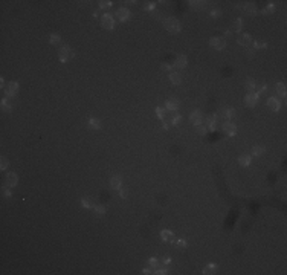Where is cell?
<instances>
[{"mask_svg": "<svg viewBox=\"0 0 287 275\" xmlns=\"http://www.w3.org/2000/svg\"><path fill=\"white\" fill-rule=\"evenodd\" d=\"M163 26H165V29H166L168 32H171V34H177V32H180V29H182L180 21L174 17L165 18V20H163Z\"/></svg>", "mask_w": 287, "mask_h": 275, "instance_id": "obj_1", "label": "cell"}, {"mask_svg": "<svg viewBox=\"0 0 287 275\" xmlns=\"http://www.w3.org/2000/svg\"><path fill=\"white\" fill-rule=\"evenodd\" d=\"M75 57V54H73V51L71 49V46H67V44H63L61 48H60V52H58V58H60V61L61 63H66V61H69L71 58H73Z\"/></svg>", "mask_w": 287, "mask_h": 275, "instance_id": "obj_2", "label": "cell"}, {"mask_svg": "<svg viewBox=\"0 0 287 275\" xmlns=\"http://www.w3.org/2000/svg\"><path fill=\"white\" fill-rule=\"evenodd\" d=\"M101 26H102L104 29H108V31H112V29L115 28V20H113V16H112L110 12H106V14L101 17Z\"/></svg>", "mask_w": 287, "mask_h": 275, "instance_id": "obj_3", "label": "cell"}, {"mask_svg": "<svg viewBox=\"0 0 287 275\" xmlns=\"http://www.w3.org/2000/svg\"><path fill=\"white\" fill-rule=\"evenodd\" d=\"M209 44H211V48H214L217 51H223L226 48V40L223 37H212L209 40Z\"/></svg>", "mask_w": 287, "mask_h": 275, "instance_id": "obj_4", "label": "cell"}, {"mask_svg": "<svg viewBox=\"0 0 287 275\" xmlns=\"http://www.w3.org/2000/svg\"><path fill=\"white\" fill-rule=\"evenodd\" d=\"M18 183V177L16 173H12V171H9L6 176H5V186H8V188H12V186H16Z\"/></svg>", "mask_w": 287, "mask_h": 275, "instance_id": "obj_5", "label": "cell"}, {"mask_svg": "<svg viewBox=\"0 0 287 275\" xmlns=\"http://www.w3.org/2000/svg\"><path fill=\"white\" fill-rule=\"evenodd\" d=\"M18 92V83L17 81H11V83H8V86H6V89H5V93H6V96H9V98H12V96H16Z\"/></svg>", "mask_w": 287, "mask_h": 275, "instance_id": "obj_6", "label": "cell"}, {"mask_svg": "<svg viewBox=\"0 0 287 275\" xmlns=\"http://www.w3.org/2000/svg\"><path fill=\"white\" fill-rule=\"evenodd\" d=\"M258 95L255 93V92H249L248 95H246V98H244V103H246V106L248 107H255L257 104H258Z\"/></svg>", "mask_w": 287, "mask_h": 275, "instance_id": "obj_7", "label": "cell"}, {"mask_svg": "<svg viewBox=\"0 0 287 275\" xmlns=\"http://www.w3.org/2000/svg\"><path fill=\"white\" fill-rule=\"evenodd\" d=\"M267 107L272 112H280L281 110V101L276 96H270L269 99H267Z\"/></svg>", "mask_w": 287, "mask_h": 275, "instance_id": "obj_8", "label": "cell"}, {"mask_svg": "<svg viewBox=\"0 0 287 275\" xmlns=\"http://www.w3.org/2000/svg\"><path fill=\"white\" fill-rule=\"evenodd\" d=\"M116 18L119 20V21H127L128 18L131 17V12L128 11V8H119L118 11H116Z\"/></svg>", "mask_w": 287, "mask_h": 275, "instance_id": "obj_9", "label": "cell"}, {"mask_svg": "<svg viewBox=\"0 0 287 275\" xmlns=\"http://www.w3.org/2000/svg\"><path fill=\"white\" fill-rule=\"evenodd\" d=\"M221 128H223V131H225L228 136H235V135H237V126H235L234 122H231V121H226Z\"/></svg>", "mask_w": 287, "mask_h": 275, "instance_id": "obj_10", "label": "cell"}, {"mask_svg": "<svg viewBox=\"0 0 287 275\" xmlns=\"http://www.w3.org/2000/svg\"><path fill=\"white\" fill-rule=\"evenodd\" d=\"M189 121L197 127V126H200L202 124V121H203V116H202V113H200V110H194L191 115H189Z\"/></svg>", "mask_w": 287, "mask_h": 275, "instance_id": "obj_11", "label": "cell"}, {"mask_svg": "<svg viewBox=\"0 0 287 275\" xmlns=\"http://www.w3.org/2000/svg\"><path fill=\"white\" fill-rule=\"evenodd\" d=\"M165 107H166V110H170V112H177V109H179V101L176 98H168L165 101Z\"/></svg>", "mask_w": 287, "mask_h": 275, "instance_id": "obj_12", "label": "cell"}, {"mask_svg": "<svg viewBox=\"0 0 287 275\" xmlns=\"http://www.w3.org/2000/svg\"><path fill=\"white\" fill-rule=\"evenodd\" d=\"M237 43H238V44H241V46H252L253 40H252V37L249 35V34H241V35H238Z\"/></svg>", "mask_w": 287, "mask_h": 275, "instance_id": "obj_13", "label": "cell"}, {"mask_svg": "<svg viewBox=\"0 0 287 275\" xmlns=\"http://www.w3.org/2000/svg\"><path fill=\"white\" fill-rule=\"evenodd\" d=\"M186 63H188V58L185 55H177L176 60H174V63H173V66L177 67V69H183L186 66Z\"/></svg>", "mask_w": 287, "mask_h": 275, "instance_id": "obj_14", "label": "cell"}, {"mask_svg": "<svg viewBox=\"0 0 287 275\" xmlns=\"http://www.w3.org/2000/svg\"><path fill=\"white\" fill-rule=\"evenodd\" d=\"M161 238L163 241H170V243H174L176 241V237H174L173 231H170V229H163L161 232Z\"/></svg>", "mask_w": 287, "mask_h": 275, "instance_id": "obj_15", "label": "cell"}, {"mask_svg": "<svg viewBox=\"0 0 287 275\" xmlns=\"http://www.w3.org/2000/svg\"><path fill=\"white\" fill-rule=\"evenodd\" d=\"M234 115H235L234 107H223V109L220 110V116H223L228 121H231V118H234Z\"/></svg>", "mask_w": 287, "mask_h": 275, "instance_id": "obj_16", "label": "cell"}, {"mask_svg": "<svg viewBox=\"0 0 287 275\" xmlns=\"http://www.w3.org/2000/svg\"><path fill=\"white\" fill-rule=\"evenodd\" d=\"M243 9H244V12H246V14H249V16H255V14H257V5H255V3H252V2L244 3Z\"/></svg>", "mask_w": 287, "mask_h": 275, "instance_id": "obj_17", "label": "cell"}, {"mask_svg": "<svg viewBox=\"0 0 287 275\" xmlns=\"http://www.w3.org/2000/svg\"><path fill=\"white\" fill-rule=\"evenodd\" d=\"M205 126H208L206 128H209V130H215V126H217V118H215L214 115L206 116V119H205Z\"/></svg>", "mask_w": 287, "mask_h": 275, "instance_id": "obj_18", "label": "cell"}, {"mask_svg": "<svg viewBox=\"0 0 287 275\" xmlns=\"http://www.w3.org/2000/svg\"><path fill=\"white\" fill-rule=\"evenodd\" d=\"M110 186H112L113 190H119V188L122 186V179H121V176H113V177L110 179Z\"/></svg>", "mask_w": 287, "mask_h": 275, "instance_id": "obj_19", "label": "cell"}, {"mask_svg": "<svg viewBox=\"0 0 287 275\" xmlns=\"http://www.w3.org/2000/svg\"><path fill=\"white\" fill-rule=\"evenodd\" d=\"M217 271H218V266L214 264V263H209V264H206V266L203 268V274L205 275H212V274H215Z\"/></svg>", "mask_w": 287, "mask_h": 275, "instance_id": "obj_20", "label": "cell"}, {"mask_svg": "<svg viewBox=\"0 0 287 275\" xmlns=\"http://www.w3.org/2000/svg\"><path fill=\"white\" fill-rule=\"evenodd\" d=\"M251 162H252L251 154H241V156L238 158V164L241 165V167H249Z\"/></svg>", "mask_w": 287, "mask_h": 275, "instance_id": "obj_21", "label": "cell"}, {"mask_svg": "<svg viewBox=\"0 0 287 275\" xmlns=\"http://www.w3.org/2000/svg\"><path fill=\"white\" fill-rule=\"evenodd\" d=\"M275 90H276V93L280 95V96H286V83H283V81H280V83H276L275 84Z\"/></svg>", "mask_w": 287, "mask_h": 275, "instance_id": "obj_22", "label": "cell"}, {"mask_svg": "<svg viewBox=\"0 0 287 275\" xmlns=\"http://www.w3.org/2000/svg\"><path fill=\"white\" fill-rule=\"evenodd\" d=\"M170 81H171L174 86H179V84H182V75H180L179 72L170 73Z\"/></svg>", "mask_w": 287, "mask_h": 275, "instance_id": "obj_23", "label": "cell"}, {"mask_svg": "<svg viewBox=\"0 0 287 275\" xmlns=\"http://www.w3.org/2000/svg\"><path fill=\"white\" fill-rule=\"evenodd\" d=\"M87 126H89L90 130H98V128H101V121L98 118H90Z\"/></svg>", "mask_w": 287, "mask_h": 275, "instance_id": "obj_24", "label": "cell"}, {"mask_svg": "<svg viewBox=\"0 0 287 275\" xmlns=\"http://www.w3.org/2000/svg\"><path fill=\"white\" fill-rule=\"evenodd\" d=\"M180 121H182V115L180 113H171L170 115V126H177Z\"/></svg>", "mask_w": 287, "mask_h": 275, "instance_id": "obj_25", "label": "cell"}, {"mask_svg": "<svg viewBox=\"0 0 287 275\" xmlns=\"http://www.w3.org/2000/svg\"><path fill=\"white\" fill-rule=\"evenodd\" d=\"M264 151H266V148H264L263 145H255L253 148H252V154H253L255 158L263 156V154H264Z\"/></svg>", "mask_w": 287, "mask_h": 275, "instance_id": "obj_26", "label": "cell"}, {"mask_svg": "<svg viewBox=\"0 0 287 275\" xmlns=\"http://www.w3.org/2000/svg\"><path fill=\"white\" fill-rule=\"evenodd\" d=\"M93 211H95V214H96V216H99V217H101V216H104V214H106L107 208H106L104 205H95V206H93Z\"/></svg>", "mask_w": 287, "mask_h": 275, "instance_id": "obj_27", "label": "cell"}, {"mask_svg": "<svg viewBox=\"0 0 287 275\" xmlns=\"http://www.w3.org/2000/svg\"><path fill=\"white\" fill-rule=\"evenodd\" d=\"M81 206H84V208L90 209V208H93L95 205H93V202H92L90 197H83V199H81Z\"/></svg>", "mask_w": 287, "mask_h": 275, "instance_id": "obj_28", "label": "cell"}, {"mask_svg": "<svg viewBox=\"0 0 287 275\" xmlns=\"http://www.w3.org/2000/svg\"><path fill=\"white\" fill-rule=\"evenodd\" d=\"M261 12H263L264 16H269V14H272V12H275V3H272V2H270L269 5H267V6H266V8H264Z\"/></svg>", "mask_w": 287, "mask_h": 275, "instance_id": "obj_29", "label": "cell"}, {"mask_svg": "<svg viewBox=\"0 0 287 275\" xmlns=\"http://www.w3.org/2000/svg\"><path fill=\"white\" fill-rule=\"evenodd\" d=\"M244 87H246L249 92H253V89L257 87V84H255V81H253L252 78H249V80H246V83H244Z\"/></svg>", "mask_w": 287, "mask_h": 275, "instance_id": "obj_30", "label": "cell"}, {"mask_svg": "<svg viewBox=\"0 0 287 275\" xmlns=\"http://www.w3.org/2000/svg\"><path fill=\"white\" fill-rule=\"evenodd\" d=\"M173 245H174L177 249H185V248H186V240H185V238H179V240H176Z\"/></svg>", "mask_w": 287, "mask_h": 275, "instance_id": "obj_31", "label": "cell"}, {"mask_svg": "<svg viewBox=\"0 0 287 275\" xmlns=\"http://www.w3.org/2000/svg\"><path fill=\"white\" fill-rule=\"evenodd\" d=\"M98 5H99L101 9H108V8L113 6V3H112L110 0H101V2H98Z\"/></svg>", "mask_w": 287, "mask_h": 275, "instance_id": "obj_32", "label": "cell"}, {"mask_svg": "<svg viewBox=\"0 0 287 275\" xmlns=\"http://www.w3.org/2000/svg\"><path fill=\"white\" fill-rule=\"evenodd\" d=\"M49 41H51V44H58L60 41H61V37H60V34H51V37H49Z\"/></svg>", "mask_w": 287, "mask_h": 275, "instance_id": "obj_33", "label": "cell"}, {"mask_svg": "<svg viewBox=\"0 0 287 275\" xmlns=\"http://www.w3.org/2000/svg\"><path fill=\"white\" fill-rule=\"evenodd\" d=\"M234 28H235V31H237V32H241L243 20H241V18H235V21H234Z\"/></svg>", "mask_w": 287, "mask_h": 275, "instance_id": "obj_34", "label": "cell"}, {"mask_svg": "<svg viewBox=\"0 0 287 275\" xmlns=\"http://www.w3.org/2000/svg\"><path fill=\"white\" fill-rule=\"evenodd\" d=\"M2 110H3V112H6V113H9V112H11V104H9V101H8V99H2Z\"/></svg>", "mask_w": 287, "mask_h": 275, "instance_id": "obj_35", "label": "cell"}, {"mask_svg": "<svg viewBox=\"0 0 287 275\" xmlns=\"http://www.w3.org/2000/svg\"><path fill=\"white\" fill-rule=\"evenodd\" d=\"M157 264H159V261H157V258H156V257L148 258V266H150L151 269H156V268H157Z\"/></svg>", "mask_w": 287, "mask_h": 275, "instance_id": "obj_36", "label": "cell"}, {"mask_svg": "<svg viewBox=\"0 0 287 275\" xmlns=\"http://www.w3.org/2000/svg\"><path fill=\"white\" fill-rule=\"evenodd\" d=\"M154 112H156V116H157L159 119H165V113H166L165 109H162V107H156Z\"/></svg>", "mask_w": 287, "mask_h": 275, "instance_id": "obj_37", "label": "cell"}, {"mask_svg": "<svg viewBox=\"0 0 287 275\" xmlns=\"http://www.w3.org/2000/svg\"><path fill=\"white\" fill-rule=\"evenodd\" d=\"M266 92H267V84H261V86L258 87V90L255 92V93H257L258 96H261V95H264Z\"/></svg>", "mask_w": 287, "mask_h": 275, "instance_id": "obj_38", "label": "cell"}, {"mask_svg": "<svg viewBox=\"0 0 287 275\" xmlns=\"http://www.w3.org/2000/svg\"><path fill=\"white\" fill-rule=\"evenodd\" d=\"M252 44H253L255 49H264V48H267V43H261V41H253Z\"/></svg>", "mask_w": 287, "mask_h": 275, "instance_id": "obj_39", "label": "cell"}, {"mask_svg": "<svg viewBox=\"0 0 287 275\" xmlns=\"http://www.w3.org/2000/svg\"><path fill=\"white\" fill-rule=\"evenodd\" d=\"M153 274H157V275H165V274H168V269H166V268H156Z\"/></svg>", "mask_w": 287, "mask_h": 275, "instance_id": "obj_40", "label": "cell"}, {"mask_svg": "<svg viewBox=\"0 0 287 275\" xmlns=\"http://www.w3.org/2000/svg\"><path fill=\"white\" fill-rule=\"evenodd\" d=\"M206 131H208V128L205 127V126H202V124L197 126V133L200 135V136H205V135H206Z\"/></svg>", "mask_w": 287, "mask_h": 275, "instance_id": "obj_41", "label": "cell"}, {"mask_svg": "<svg viewBox=\"0 0 287 275\" xmlns=\"http://www.w3.org/2000/svg\"><path fill=\"white\" fill-rule=\"evenodd\" d=\"M161 69H162V71H165V72H166V71H171V69H173V64L165 61V63H162V64H161Z\"/></svg>", "mask_w": 287, "mask_h": 275, "instance_id": "obj_42", "label": "cell"}, {"mask_svg": "<svg viewBox=\"0 0 287 275\" xmlns=\"http://www.w3.org/2000/svg\"><path fill=\"white\" fill-rule=\"evenodd\" d=\"M0 161H2V164H0V168H2V170H6V168H8V165H9V161H8V159H6L5 156H3V158H2Z\"/></svg>", "mask_w": 287, "mask_h": 275, "instance_id": "obj_43", "label": "cell"}, {"mask_svg": "<svg viewBox=\"0 0 287 275\" xmlns=\"http://www.w3.org/2000/svg\"><path fill=\"white\" fill-rule=\"evenodd\" d=\"M191 3V6H194V8H197V9H200V8H203L206 3L205 2H189Z\"/></svg>", "mask_w": 287, "mask_h": 275, "instance_id": "obj_44", "label": "cell"}, {"mask_svg": "<svg viewBox=\"0 0 287 275\" xmlns=\"http://www.w3.org/2000/svg\"><path fill=\"white\" fill-rule=\"evenodd\" d=\"M154 8H156V3H153V2H148V5H145V6H144V9H145V11H153Z\"/></svg>", "mask_w": 287, "mask_h": 275, "instance_id": "obj_45", "label": "cell"}, {"mask_svg": "<svg viewBox=\"0 0 287 275\" xmlns=\"http://www.w3.org/2000/svg\"><path fill=\"white\" fill-rule=\"evenodd\" d=\"M220 16H221V11H220V9H212V11H211V17L212 18H218Z\"/></svg>", "mask_w": 287, "mask_h": 275, "instance_id": "obj_46", "label": "cell"}, {"mask_svg": "<svg viewBox=\"0 0 287 275\" xmlns=\"http://www.w3.org/2000/svg\"><path fill=\"white\" fill-rule=\"evenodd\" d=\"M162 263H163L165 266H166V264H170V263H171V257L170 255H163L162 257Z\"/></svg>", "mask_w": 287, "mask_h": 275, "instance_id": "obj_47", "label": "cell"}, {"mask_svg": "<svg viewBox=\"0 0 287 275\" xmlns=\"http://www.w3.org/2000/svg\"><path fill=\"white\" fill-rule=\"evenodd\" d=\"M3 196L9 199V197L12 196V193H11V190H9V188H5V190H3Z\"/></svg>", "mask_w": 287, "mask_h": 275, "instance_id": "obj_48", "label": "cell"}, {"mask_svg": "<svg viewBox=\"0 0 287 275\" xmlns=\"http://www.w3.org/2000/svg\"><path fill=\"white\" fill-rule=\"evenodd\" d=\"M142 274L148 275V274H153V272H151V269H150V268H145V269H142Z\"/></svg>", "mask_w": 287, "mask_h": 275, "instance_id": "obj_49", "label": "cell"}, {"mask_svg": "<svg viewBox=\"0 0 287 275\" xmlns=\"http://www.w3.org/2000/svg\"><path fill=\"white\" fill-rule=\"evenodd\" d=\"M231 37H232V32H231V31H226V32H225V37H223V38H231Z\"/></svg>", "mask_w": 287, "mask_h": 275, "instance_id": "obj_50", "label": "cell"}, {"mask_svg": "<svg viewBox=\"0 0 287 275\" xmlns=\"http://www.w3.org/2000/svg\"><path fill=\"white\" fill-rule=\"evenodd\" d=\"M119 196H121L122 199H125V196H127L125 191H124V190H121V188H119Z\"/></svg>", "mask_w": 287, "mask_h": 275, "instance_id": "obj_51", "label": "cell"}, {"mask_svg": "<svg viewBox=\"0 0 287 275\" xmlns=\"http://www.w3.org/2000/svg\"><path fill=\"white\" fill-rule=\"evenodd\" d=\"M162 128H165V130H166V128H170V124L163 121V124H162Z\"/></svg>", "mask_w": 287, "mask_h": 275, "instance_id": "obj_52", "label": "cell"}, {"mask_svg": "<svg viewBox=\"0 0 287 275\" xmlns=\"http://www.w3.org/2000/svg\"><path fill=\"white\" fill-rule=\"evenodd\" d=\"M253 54H255V52H253V49H249V51H248V57H252Z\"/></svg>", "mask_w": 287, "mask_h": 275, "instance_id": "obj_53", "label": "cell"}]
</instances>
